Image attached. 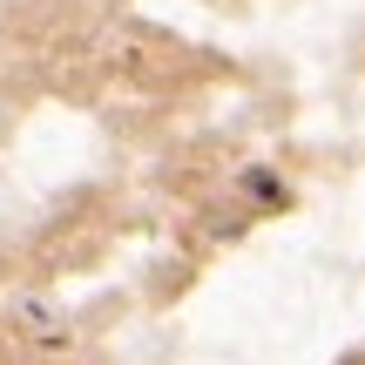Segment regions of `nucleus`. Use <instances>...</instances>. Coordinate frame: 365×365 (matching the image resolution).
<instances>
[{"label": "nucleus", "instance_id": "nucleus-1", "mask_svg": "<svg viewBox=\"0 0 365 365\" xmlns=\"http://www.w3.org/2000/svg\"><path fill=\"white\" fill-rule=\"evenodd\" d=\"M345 365H365V359H345Z\"/></svg>", "mask_w": 365, "mask_h": 365}]
</instances>
